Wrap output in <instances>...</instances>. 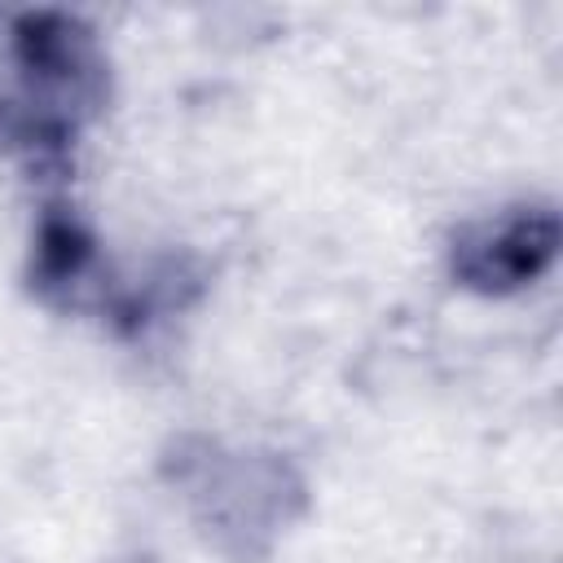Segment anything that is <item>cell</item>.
Here are the masks:
<instances>
[{"mask_svg": "<svg viewBox=\"0 0 563 563\" xmlns=\"http://www.w3.org/2000/svg\"><path fill=\"white\" fill-rule=\"evenodd\" d=\"M550 246H554V224L550 220H541V224H532V220L506 224L501 233L488 238V246H479V255L471 264V277H479L488 286L493 282H523L545 264Z\"/></svg>", "mask_w": 563, "mask_h": 563, "instance_id": "6da1fadb", "label": "cell"}]
</instances>
